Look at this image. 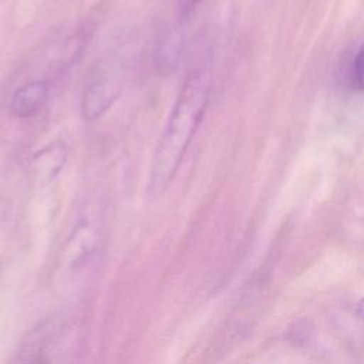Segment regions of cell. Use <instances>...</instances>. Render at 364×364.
<instances>
[{
  "label": "cell",
  "instance_id": "1",
  "mask_svg": "<svg viewBox=\"0 0 364 364\" xmlns=\"http://www.w3.org/2000/svg\"><path fill=\"white\" fill-rule=\"evenodd\" d=\"M208 101V81L203 70L189 73L176 97L165 129L152 158L149 191L164 192L173 181Z\"/></svg>",
  "mask_w": 364,
  "mask_h": 364
},
{
  "label": "cell",
  "instance_id": "2",
  "mask_svg": "<svg viewBox=\"0 0 364 364\" xmlns=\"http://www.w3.org/2000/svg\"><path fill=\"white\" fill-rule=\"evenodd\" d=\"M48 100V85L46 81H31L21 85L11 97L10 111L17 118H31L37 115Z\"/></svg>",
  "mask_w": 364,
  "mask_h": 364
},
{
  "label": "cell",
  "instance_id": "3",
  "mask_svg": "<svg viewBox=\"0 0 364 364\" xmlns=\"http://www.w3.org/2000/svg\"><path fill=\"white\" fill-rule=\"evenodd\" d=\"M117 92L112 85L107 81H98L92 84L84 94L82 100V114L84 118L92 121L100 118L115 100Z\"/></svg>",
  "mask_w": 364,
  "mask_h": 364
},
{
  "label": "cell",
  "instance_id": "4",
  "mask_svg": "<svg viewBox=\"0 0 364 364\" xmlns=\"http://www.w3.org/2000/svg\"><path fill=\"white\" fill-rule=\"evenodd\" d=\"M351 77L354 81V85L364 91V43L358 48L354 60H353V67H351Z\"/></svg>",
  "mask_w": 364,
  "mask_h": 364
},
{
  "label": "cell",
  "instance_id": "5",
  "mask_svg": "<svg viewBox=\"0 0 364 364\" xmlns=\"http://www.w3.org/2000/svg\"><path fill=\"white\" fill-rule=\"evenodd\" d=\"M200 1L202 0H176V4L182 16H189Z\"/></svg>",
  "mask_w": 364,
  "mask_h": 364
},
{
  "label": "cell",
  "instance_id": "6",
  "mask_svg": "<svg viewBox=\"0 0 364 364\" xmlns=\"http://www.w3.org/2000/svg\"><path fill=\"white\" fill-rule=\"evenodd\" d=\"M355 313H357V316H358L361 320H364V297L357 303Z\"/></svg>",
  "mask_w": 364,
  "mask_h": 364
}]
</instances>
